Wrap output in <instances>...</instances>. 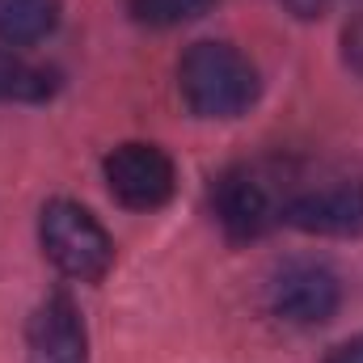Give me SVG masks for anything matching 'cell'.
Segmentation results:
<instances>
[{
    "instance_id": "1",
    "label": "cell",
    "mask_w": 363,
    "mask_h": 363,
    "mask_svg": "<svg viewBox=\"0 0 363 363\" xmlns=\"http://www.w3.org/2000/svg\"><path fill=\"white\" fill-rule=\"evenodd\" d=\"M178 89L199 118H237L258 101V68L241 47L203 38L182 55Z\"/></svg>"
},
{
    "instance_id": "2",
    "label": "cell",
    "mask_w": 363,
    "mask_h": 363,
    "mask_svg": "<svg viewBox=\"0 0 363 363\" xmlns=\"http://www.w3.org/2000/svg\"><path fill=\"white\" fill-rule=\"evenodd\" d=\"M38 241L43 254L55 262V271L77 279V283H97L114 267V241L101 228V220L89 207L72 199H51L38 220Z\"/></svg>"
},
{
    "instance_id": "3",
    "label": "cell",
    "mask_w": 363,
    "mask_h": 363,
    "mask_svg": "<svg viewBox=\"0 0 363 363\" xmlns=\"http://www.w3.org/2000/svg\"><path fill=\"white\" fill-rule=\"evenodd\" d=\"M101 169H106L110 194L131 211H157L178 190V169L157 144H140V140L118 144Z\"/></svg>"
},
{
    "instance_id": "4",
    "label": "cell",
    "mask_w": 363,
    "mask_h": 363,
    "mask_svg": "<svg viewBox=\"0 0 363 363\" xmlns=\"http://www.w3.org/2000/svg\"><path fill=\"white\" fill-rule=\"evenodd\" d=\"M283 220L313 237H355L363 233V178H338L296 190L283 203Z\"/></svg>"
},
{
    "instance_id": "5",
    "label": "cell",
    "mask_w": 363,
    "mask_h": 363,
    "mask_svg": "<svg viewBox=\"0 0 363 363\" xmlns=\"http://www.w3.org/2000/svg\"><path fill=\"white\" fill-rule=\"evenodd\" d=\"M342 304L338 274L321 262H287L271 279V313L287 325H325Z\"/></svg>"
},
{
    "instance_id": "6",
    "label": "cell",
    "mask_w": 363,
    "mask_h": 363,
    "mask_svg": "<svg viewBox=\"0 0 363 363\" xmlns=\"http://www.w3.org/2000/svg\"><path fill=\"white\" fill-rule=\"evenodd\" d=\"M211 207L220 228L233 241H254L262 233H271V224L283 216V207L274 203L271 186L258 178L254 169H228L220 174L216 190H211Z\"/></svg>"
},
{
    "instance_id": "7",
    "label": "cell",
    "mask_w": 363,
    "mask_h": 363,
    "mask_svg": "<svg viewBox=\"0 0 363 363\" xmlns=\"http://www.w3.org/2000/svg\"><path fill=\"white\" fill-rule=\"evenodd\" d=\"M26 363H89V338L77 304L55 291L26 325Z\"/></svg>"
},
{
    "instance_id": "8",
    "label": "cell",
    "mask_w": 363,
    "mask_h": 363,
    "mask_svg": "<svg viewBox=\"0 0 363 363\" xmlns=\"http://www.w3.org/2000/svg\"><path fill=\"white\" fill-rule=\"evenodd\" d=\"M60 26V0H0V43L34 47Z\"/></svg>"
},
{
    "instance_id": "9",
    "label": "cell",
    "mask_w": 363,
    "mask_h": 363,
    "mask_svg": "<svg viewBox=\"0 0 363 363\" xmlns=\"http://www.w3.org/2000/svg\"><path fill=\"white\" fill-rule=\"evenodd\" d=\"M55 93V72L17 55V47L0 43V101H43Z\"/></svg>"
},
{
    "instance_id": "10",
    "label": "cell",
    "mask_w": 363,
    "mask_h": 363,
    "mask_svg": "<svg viewBox=\"0 0 363 363\" xmlns=\"http://www.w3.org/2000/svg\"><path fill=\"white\" fill-rule=\"evenodd\" d=\"M127 9L140 26L169 30V26H182V21H194V17L211 13L216 0H127Z\"/></svg>"
},
{
    "instance_id": "11",
    "label": "cell",
    "mask_w": 363,
    "mask_h": 363,
    "mask_svg": "<svg viewBox=\"0 0 363 363\" xmlns=\"http://www.w3.org/2000/svg\"><path fill=\"white\" fill-rule=\"evenodd\" d=\"M342 64L363 77V13L355 21H347V30H342Z\"/></svg>"
},
{
    "instance_id": "12",
    "label": "cell",
    "mask_w": 363,
    "mask_h": 363,
    "mask_svg": "<svg viewBox=\"0 0 363 363\" xmlns=\"http://www.w3.org/2000/svg\"><path fill=\"white\" fill-rule=\"evenodd\" d=\"M325 363H363V334L359 338H347L342 347H334Z\"/></svg>"
},
{
    "instance_id": "13",
    "label": "cell",
    "mask_w": 363,
    "mask_h": 363,
    "mask_svg": "<svg viewBox=\"0 0 363 363\" xmlns=\"http://www.w3.org/2000/svg\"><path fill=\"white\" fill-rule=\"evenodd\" d=\"M283 4H287V9H291L296 17H304V21H308V17H321L330 0H283Z\"/></svg>"
}]
</instances>
